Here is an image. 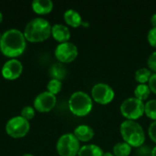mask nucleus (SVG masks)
<instances>
[{"instance_id":"obj_1","label":"nucleus","mask_w":156,"mask_h":156,"mask_svg":"<svg viewBox=\"0 0 156 156\" xmlns=\"http://www.w3.org/2000/svg\"><path fill=\"white\" fill-rule=\"evenodd\" d=\"M27 48V39L24 33L17 28H10L5 31L0 39L1 53L10 58L21 56Z\"/></svg>"},{"instance_id":"obj_2","label":"nucleus","mask_w":156,"mask_h":156,"mask_svg":"<svg viewBox=\"0 0 156 156\" xmlns=\"http://www.w3.org/2000/svg\"><path fill=\"white\" fill-rule=\"evenodd\" d=\"M52 26L43 17H35L31 19L25 27L24 36L28 42L37 43L47 40L51 35Z\"/></svg>"},{"instance_id":"obj_3","label":"nucleus","mask_w":156,"mask_h":156,"mask_svg":"<svg viewBox=\"0 0 156 156\" xmlns=\"http://www.w3.org/2000/svg\"><path fill=\"white\" fill-rule=\"evenodd\" d=\"M121 134L127 144L132 147H139L144 144L145 133L142 125L133 120H125L120 126Z\"/></svg>"},{"instance_id":"obj_4","label":"nucleus","mask_w":156,"mask_h":156,"mask_svg":"<svg viewBox=\"0 0 156 156\" xmlns=\"http://www.w3.org/2000/svg\"><path fill=\"white\" fill-rule=\"evenodd\" d=\"M93 102L91 97L82 91L78 90L73 92L69 99V108L70 112L77 116H85L92 110Z\"/></svg>"},{"instance_id":"obj_5","label":"nucleus","mask_w":156,"mask_h":156,"mask_svg":"<svg viewBox=\"0 0 156 156\" xmlns=\"http://www.w3.org/2000/svg\"><path fill=\"white\" fill-rule=\"evenodd\" d=\"M57 152L60 156H76L80 149V141L73 133L61 135L57 142Z\"/></svg>"},{"instance_id":"obj_6","label":"nucleus","mask_w":156,"mask_h":156,"mask_svg":"<svg viewBox=\"0 0 156 156\" xmlns=\"http://www.w3.org/2000/svg\"><path fill=\"white\" fill-rule=\"evenodd\" d=\"M120 110L127 120L135 121L144 113V103L135 97H129L122 102Z\"/></svg>"},{"instance_id":"obj_7","label":"nucleus","mask_w":156,"mask_h":156,"mask_svg":"<svg viewBox=\"0 0 156 156\" xmlns=\"http://www.w3.org/2000/svg\"><path fill=\"white\" fill-rule=\"evenodd\" d=\"M30 130V123L21 115L9 119L5 124V133L14 139L25 137Z\"/></svg>"},{"instance_id":"obj_8","label":"nucleus","mask_w":156,"mask_h":156,"mask_svg":"<svg viewBox=\"0 0 156 156\" xmlns=\"http://www.w3.org/2000/svg\"><path fill=\"white\" fill-rule=\"evenodd\" d=\"M55 57L60 63H69L78 56V48L72 42L59 43L55 48Z\"/></svg>"},{"instance_id":"obj_9","label":"nucleus","mask_w":156,"mask_h":156,"mask_svg":"<svg viewBox=\"0 0 156 156\" xmlns=\"http://www.w3.org/2000/svg\"><path fill=\"white\" fill-rule=\"evenodd\" d=\"M113 89L107 83L98 82L91 89V96L93 100L101 104H108L114 98Z\"/></svg>"},{"instance_id":"obj_10","label":"nucleus","mask_w":156,"mask_h":156,"mask_svg":"<svg viewBox=\"0 0 156 156\" xmlns=\"http://www.w3.org/2000/svg\"><path fill=\"white\" fill-rule=\"evenodd\" d=\"M23 72V64L16 58L6 60L1 69L2 77L7 80H15L18 79Z\"/></svg>"},{"instance_id":"obj_11","label":"nucleus","mask_w":156,"mask_h":156,"mask_svg":"<svg viewBox=\"0 0 156 156\" xmlns=\"http://www.w3.org/2000/svg\"><path fill=\"white\" fill-rule=\"evenodd\" d=\"M56 103H57L56 95L46 90L39 93L35 98L34 109L38 112H48L55 107Z\"/></svg>"},{"instance_id":"obj_12","label":"nucleus","mask_w":156,"mask_h":156,"mask_svg":"<svg viewBox=\"0 0 156 156\" xmlns=\"http://www.w3.org/2000/svg\"><path fill=\"white\" fill-rule=\"evenodd\" d=\"M51 36L59 43L69 41L70 37V31L69 27L63 24H55L51 28Z\"/></svg>"},{"instance_id":"obj_13","label":"nucleus","mask_w":156,"mask_h":156,"mask_svg":"<svg viewBox=\"0 0 156 156\" xmlns=\"http://www.w3.org/2000/svg\"><path fill=\"white\" fill-rule=\"evenodd\" d=\"M73 134L80 142H89L94 136V130L88 124H80L74 129Z\"/></svg>"},{"instance_id":"obj_14","label":"nucleus","mask_w":156,"mask_h":156,"mask_svg":"<svg viewBox=\"0 0 156 156\" xmlns=\"http://www.w3.org/2000/svg\"><path fill=\"white\" fill-rule=\"evenodd\" d=\"M53 2L51 0H34L31 4L32 10L37 15H47L53 9Z\"/></svg>"},{"instance_id":"obj_15","label":"nucleus","mask_w":156,"mask_h":156,"mask_svg":"<svg viewBox=\"0 0 156 156\" xmlns=\"http://www.w3.org/2000/svg\"><path fill=\"white\" fill-rule=\"evenodd\" d=\"M64 20L69 26H70L72 27H78L81 26L82 21H83L80 13L78 11H76L75 9H72V8L67 9L65 11Z\"/></svg>"},{"instance_id":"obj_16","label":"nucleus","mask_w":156,"mask_h":156,"mask_svg":"<svg viewBox=\"0 0 156 156\" xmlns=\"http://www.w3.org/2000/svg\"><path fill=\"white\" fill-rule=\"evenodd\" d=\"M102 149L97 144H85L80 146V149L78 153V156H102Z\"/></svg>"},{"instance_id":"obj_17","label":"nucleus","mask_w":156,"mask_h":156,"mask_svg":"<svg viewBox=\"0 0 156 156\" xmlns=\"http://www.w3.org/2000/svg\"><path fill=\"white\" fill-rule=\"evenodd\" d=\"M66 74H67V69L63 63L60 62L54 63L49 69V76L51 77V79L61 81L66 77Z\"/></svg>"},{"instance_id":"obj_18","label":"nucleus","mask_w":156,"mask_h":156,"mask_svg":"<svg viewBox=\"0 0 156 156\" xmlns=\"http://www.w3.org/2000/svg\"><path fill=\"white\" fill-rule=\"evenodd\" d=\"M112 151L115 156H128L132 153V146L126 142H119L113 146Z\"/></svg>"},{"instance_id":"obj_19","label":"nucleus","mask_w":156,"mask_h":156,"mask_svg":"<svg viewBox=\"0 0 156 156\" xmlns=\"http://www.w3.org/2000/svg\"><path fill=\"white\" fill-rule=\"evenodd\" d=\"M150 93H151V90L146 83L144 84L139 83L134 89V97L141 101H144L148 99Z\"/></svg>"},{"instance_id":"obj_20","label":"nucleus","mask_w":156,"mask_h":156,"mask_svg":"<svg viewBox=\"0 0 156 156\" xmlns=\"http://www.w3.org/2000/svg\"><path fill=\"white\" fill-rule=\"evenodd\" d=\"M152 75L151 70L148 68H140L135 72V80L139 83H146Z\"/></svg>"},{"instance_id":"obj_21","label":"nucleus","mask_w":156,"mask_h":156,"mask_svg":"<svg viewBox=\"0 0 156 156\" xmlns=\"http://www.w3.org/2000/svg\"><path fill=\"white\" fill-rule=\"evenodd\" d=\"M144 113L150 119L156 121V99L149 100L144 104Z\"/></svg>"},{"instance_id":"obj_22","label":"nucleus","mask_w":156,"mask_h":156,"mask_svg":"<svg viewBox=\"0 0 156 156\" xmlns=\"http://www.w3.org/2000/svg\"><path fill=\"white\" fill-rule=\"evenodd\" d=\"M61 89H62V82L58 80L51 79L47 84V91L54 95H57L58 93H59Z\"/></svg>"},{"instance_id":"obj_23","label":"nucleus","mask_w":156,"mask_h":156,"mask_svg":"<svg viewBox=\"0 0 156 156\" xmlns=\"http://www.w3.org/2000/svg\"><path fill=\"white\" fill-rule=\"evenodd\" d=\"M21 116L27 120L28 122L30 120H32L35 116V109L34 107L31 106H25L22 110H21Z\"/></svg>"},{"instance_id":"obj_24","label":"nucleus","mask_w":156,"mask_h":156,"mask_svg":"<svg viewBox=\"0 0 156 156\" xmlns=\"http://www.w3.org/2000/svg\"><path fill=\"white\" fill-rule=\"evenodd\" d=\"M136 154H137V156H151V154H152V148L149 145H146V144H144L141 146L137 147Z\"/></svg>"},{"instance_id":"obj_25","label":"nucleus","mask_w":156,"mask_h":156,"mask_svg":"<svg viewBox=\"0 0 156 156\" xmlns=\"http://www.w3.org/2000/svg\"><path fill=\"white\" fill-rule=\"evenodd\" d=\"M147 39L153 47L156 48V27H153L149 30L147 35Z\"/></svg>"},{"instance_id":"obj_26","label":"nucleus","mask_w":156,"mask_h":156,"mask_svg":"<svg viewBox=\"0 0 156 156\" xmlns=\"http://www.w3.org/2000/svg\"><path fill=\"white\" fill-rule=\"evenodd\" d=\"M147 65L149 67V69L154 70L156 72V51H154L147 59Z\"/></svg>"},{"instance_id":"obj_27","label":"nucleus","mask_w":156,"mask_h":156,"mask_svg":"<svg viewBox=\"0 0 156 156\" xmlns=\"http://www.w3.org/2000/svg\"><path fill=\"white\" fill-rule=\"evenodd\" d=\"M148 134L150 138L156 143V121H154L153 122L150 123L148 127Z\"/></svg>"},{"instance_id":"obj_28","label":"nucleus","mask_w":156,"mask_h":156,"mask_svg":"<svg viewBox=\"0 0 156 156\" xmlns=\"http://www.w3.org/2000/svg\"><path fill=\"white\" fill-rule=\"evenodd\" d=\"M148 86L150 88V90L156 94V72L152 73L149 80H148Z\"/></svg>"},{"instance_id":"obj_29","label":"nucleus","mask_w":156,"mask_h":156,"mask_svg":"<svg viewBox=\"0 0 156 156\" xmlns=\"http://www.w3.org/2000/svg\"><path fill=\"white\" fill-rule=\"evenodd\" d=\"M151 23L153 27H156V13L153 14V16H151Z\"/></svg>"},{"instance_id":"obj_30","label":"nucleus","mask_w":156,"mask_h":156,"mask_svg":"<svg viewBox=\"0 0 156 156\" xmlns=\"http://www.w3.org/2000/svg\"><path fill=\"white\" fill-rule=\"evenodd\" d=\"M102 156H115L113 154V153H111V152H105L103 153Z\"/></svg>"},{"instance_id":"obj_31","label":"nucleus","mask_w":156,"mask_h":156,"mask_svg":"<svg viewBox=\"0 0 156 156\" xmlns=\"http://www.w3.org/2000/svg\"><path fill=\"white\" fill-rule=\"evenodd\" d=\"M151 156H156V145L154 148H152V154H151Z\"/></svg>"},{"instance_id":"obj_32","label":"nucleus","mask_w":156,"mask_h":156,"mask_svg":"<svg viewBox=\"0 0 156 156\" xmlns=\"http://www.w3.org/2000/svg\"><path fill=\"white\" fill-rule=\"evenodd\" d=\"M81 26H83V27H89V23H88V22H86V21H82Z\"/></svg>"},{"instance_id":"obj_33","label":"nucleus","mask_w":156,"mask_h":156,"mask_svg":"<svg viewBox=\"0 0 156 156\" xmlns=\"http://www.w3.org/2000/svg\"><path fill=\"white\" fill-rule=\"evenodd\" d=\"M2 21H3V14H2V12L0 11V24H1Z\"/></svg>"},{"instance_id":"obj_34","label":"nucleus","mask_w":156,"mask_h":156,"mask_svg":"<svg viewBox=\"0 0 156 156\" xmlns=\"http://www.w3.org/2000/svg\"><path fill=\"white\" fill-rule=\"evenodd\" d=\"M22 156H34L33 154H24Z\"/></svg>"},{"instance_id":"obj_35","label":"nucleus","mask_w":156,"mask_h":156,"mask_svg":"<svg viewBox=\"0 0 156 156\" xmlns=\"http://www.w3.org/2000/svg\"><path fill=\"white\" fill-rule=\"evenodd\" d=\"M1 36H2V35H1V34H0V39H1Z\"/></svg>"}]
</instances>
